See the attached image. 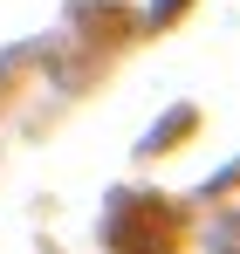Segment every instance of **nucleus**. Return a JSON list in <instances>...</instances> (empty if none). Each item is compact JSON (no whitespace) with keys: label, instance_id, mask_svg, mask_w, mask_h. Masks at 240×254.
Listing matches in <instances>:
<instances>
[{"label":"nucleus","instance_id":"f257e3e1","mask_svg":"<svg viewBox=\"0 0 240 254\" xmlns=\"http://www.w3.org/2000/svg\"><path fill=\"white\" fill-rule=\"evenodd\" d=\"M165 14H172V0H151V21H165Z\"/></svg>","mask_w":240,"mask_h":254}]
</instances>
